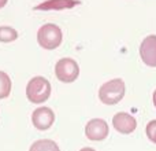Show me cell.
Here are the masks:
<instances>
[{
  "instance_id": "2e32d148",
  "label": "cell",
  "mask_w": 156,
  "mask_h": 151,
  "mask_svg": "<svg viewBox=\"0 0 156 151\" xmlns=\"http://www.w3.org/2000/svg\"><path fill=\"white\" fill-rule=\"evenodd\" d=\"M152 99H154V106L156 107V89L154 91V98H152Z\"/></svg>"
},
{
  "instance_id": "7c38bea8",
  "label": "cell",
  "mask_w": 156,
  "mask_h": 151,
  "mask_svg": "<svg viewBox=\"0 0 156 151\" xmlns=\"http://www.w3.org/2000/svg\"><path fill=\"white\" fill-rule=\"evenodd\" d=\"M18 39V32L11 26H0V43H12Z\"/></svg>"
},
{
  "instance_id": "6da1fadb",
  "label": "cell",
  "mask_w": 156,
  "mask_h": 151,
  "mask_svg": "<svg viewBox=\"0 0 156 151\" xmlns=\"http://www.w3.org/2000/svg\"><path fill=\"white\" fill-rule=\"evenodd\" d=\"M51 83L45 77L36 76L30 78L26 85V98L33 105H41L48 100V98L51 96Z\"/></svg>"
},
{
  "instance_id": "9a60e30c",
  "label": "cell",
  "mask_w": 156,
  "mask_h": 151,
  "mask_svg": "<svg viewBox=\"0 0 156 151\" xmlns=\"http://www.w3.org/2000/svg\"><path fill=\"white\" fill-rule=\"evenodd\" d=\"M7 2H8V0H0V8L4 7V6L7 4Z\"/></svg>"
},
{
  "instance_id": "7a4b0ae2",
  "label": "cell",
  "mask_w": 156,
  "mask_h": 151,
  "mask_svg": "<svg viewBox=\"0 0 156 151\" xmlns=\"http://www.w3.org/2000/svg\"><path fill=\"white\" fill-rule=\"evenodd\" d=\"M125 92H126L125 81L122 78H112L99 88V99L104 105L114 106L123 99Z\"/></svg>"
},
{
  "instance_id": "30bf717a",
  "label": "cell",
  "mask_w": 156,
  "mask_h": 151,
  "mask_svg": "<svg viewBox=\"0 0 156 151\" xmlns=\"http://www.w3.org/2000/svg\"><path fill=\"white\" fill-rule=\"evenodd\" d=\"M29 151H60V149L51 139H40L30 146Z\"/></svg>"
},
{
  "instance_id": "4fadbf2b",
  "label": "cell",
  "mask_w": 156,
  "mask_h": 151,
  "mask_svg": "<svg viewBox=\"0 0 156 151\" xmlns=\"http://www.w3.org/2000/svg\"><path fill=\"white\" fill-rule=\"evenodd\" d=\"M145 133H147V138L152 142V143L156 144V120H152L147 124L145 128Z\"/></svg>"
},
{
  "instance_id": "5b68a950",
  "label": "cell",
  "mask_w": 156,
  "mask_h": 151,
  "mask_svg": "<svg viewBox=\"0 0 156 151\" xmlns=\"http://www.w3.org/2000/svg\"><path fill=\"white\" fill-rule=\"evenodd\" d=\"M108 133H110V128L107 121L103 118H92L85 127V136L89 140L101 142L107 138Z\"/></svg>"
},
{
  "instance_id": "8992f818",
  "label": "cell",
  "mask_w": 156,
  "mask_h": 151,
  "mask_svg": "<svg viewBox=\"0 0 156 151\" xmlns=\"http://www.w3.org/2000/svg\"><path fill=\"white\" fill-rule=\"evenodd\" d=\"M32 122L36 129L38 131H47L54 125L55 122V113L49 107H37L32 113Z\"/></svg>"
},
{
  "instance_id": "9c48e42d",
  "label": "cell",
  "mask_w": 156,
  "mask_h": 151,
  "mask_svg": "<svg viewBox=\"0 0 156 151\" xmlns=\"http://www.w3.org/2000/svg\"><path fill=\"white\" fill-rule=\"evenodd\" d=\"M81 4L80 0H45V2L33 7L34 11H62L70 10Z\"/></svg>"
},
{
  "instance_id": "52a82bcc",
  "label": "cell",
  "mask_w": 156,
  "mask_h": 151,
  "mask_svg": "<svg viewBox=\"0 0 156 151\" xmlns=\"http://www.w3.org/2000/svg\"><path fill=\"white\" fill-rule=\"evenodd\" d=\"M112 127L115 128L116 132L122 133V135H130L137 128V121L132 114L119 111L112 117Z\"/></svg>"
},
{
  "instance_id": "3957f363",
  "label": "cell",
  "mask_w": 156,
  "mask_h": 151,
  "mask_svg": "<svg viewBox=\"0 0 156 151\" xmlns=\"http://www.w3.org/2000/svg\"><path fill=\"white\" fill-rule=\"evenodd\" d=\"M63 33L58 25L55 24H45L38 29L37 32V43L41 48L52 51L58 48L62 44Z\"/></svg>"
},
{
  "instance_id": "ba28073f",
  "label": "cell",
  "mask_w": 156,
  "mask_h": 151,
  "mask_svg": "<svg viewBox=\"0 0 156 151\" xmlns=\"http://www.w3.org/2000/svg\"><path fill=\"white\" fill-rule=\"evenodd\" d=\"M140 57L149 68H156V36L149 35L141 41Z\"/></svg>"
},
{
  "instance_id": "277c9868",
  "label": "cell",
  "mask_w": 156,
  "mask_h": 151,
  "mask_svg": "<svg viewBox=\"0 0 156 151\" xmlns=\"http://www.w3.org/2000/svg\"><path fill=\"white\" fill-rule=\"evenodd\" d=\"M55 76L65 84L74 83L80 76V66L73 58H62L55 65Z\"/></svg>"
},
{
  "instance_id": "5bb4252c",
  "label": "cell",
  "mask_w": 156,
  "mask_h": 151,
  "mask_svg": "<svg viewBox=\"0 0 156 151\" xmlns=\"http://www.w3.org/2000/svg\"><path fill=\"white\" fill-rule=\"evenodd\" d=\"M80 151H96V150L92 149V147H83V149H81Z\"/></svg>"
},
{
  "instance_id": "8fae6325",
  "label": "cell",
  "mask_w": 156,
  "mask_h": 151,
  "mask_svg": "<svg viewBox=\"0 0 156 151\" xmlns=\"http://www.w3.org/2000/svg\"><path fill=\"white\" fill-rule=\"evenodd\" d=\"M11 88H12V83L10 76L0 70V99H5L7 96H10Z\"/></svg>"
}]
</instances>
